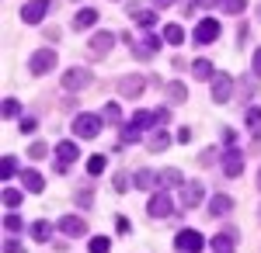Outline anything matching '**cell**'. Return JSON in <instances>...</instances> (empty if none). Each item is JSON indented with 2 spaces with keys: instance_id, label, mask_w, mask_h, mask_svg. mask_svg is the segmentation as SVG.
<instances>
[{
  "instance_id": "obj_1",
  "label": "cell",
  "mask_w": 261,
  "mask_h": 253,
  "mask_svg": "<svg viewBox=\"0 0 261 253\" xmlns=\"http://www.w3.org/2000/svg\"><path fill=\"white\" fill-rule=\"evenodd\" d=\"M91 83H94V73H91L87 66H70V70L63 73V90H70V94H73V90H87Z\"/></svg>"
},
{
  "instance_id": "obj_2",
  "label": "cell",
  "mask_w": 261,
  "mask_h": 253,
  "mask_svg": "<svg viewBox=\"0 0 261 253\" xmlns=\"http://www.w3.org/2000/svg\"><path fill=\"white\" fill-rule=\"evenodd\" d=\"M101 125H105V118H101V115H77L70 129H73V136H77V139H98Z\"/></svg>"
},
{
  "instance_id": "obj_3",
  "label": "cell",
  "mask_w": 261,
  "mask_h": 253,
  "mask_svg": "<svg viewBox=\"0 0 261 253\" xmlns=\"http://www.w3.org/2000/svg\"><path fill=\"white\" fill-rule=\"evenodd\" d=\"M56 62H60L56 49H35V52H32V59H28V70L42 77V73H53V70H56Z\"/></svg>"
},
{
  "instance_id": "obj_4",
  "label": "cell",
  "mask_w": 261,
  "mask_h": 253,
  "mask_svg": "<svg viewBox=\"0 0 261 253\" xmlns=\"http://www.w3.org/2000/svg\"><path fill=\"white\" fill-rule=\"evenodd\" d=\"M220 35H223V24L216 18H202L195 24V31H192V39L199 42V45H209V42H216Z\"/></svg>"
},
{
  "instance_id": "obj_5",
  "label": "cell",
  "mask_w": 261,
  "mask_h": 253,
  "mask_svg": "<svg viewBox=\"0 0 261 253\" xmlns=\"http://www.w3.org/2000/svg\"><path fill=\"white\" fill-rule=\"evenodd\" d=\"M202 246H205V239H202V233H195V229H181V233L174 236V250L178 253H199Z\"/></svg>"
},
{
  "instance_id": "obj_6",
  "label": "cell",
  "mask_w": 261,
  "mask_h": 253,
  "mask_svg": "<svg viewBox=\"0 0 261 253\" xmlns=\"http://www.w3.org/2000/svg\"><path fill=\"white\" fill-rule=\"evenodd\" d=\"M112 45H115V35H112V31H94L91 42H87V56H91V59L108 56V52H112Z\"/></svg>"
},
{
  "instance_id": "obj_7",
  "label": "cell",
  "mask_w": 261,
  "mask_h": 253,
  "mask_svg": "<svg viewBox=\"0 0 261 253\" xmlns=\"http://www.w3.org/2000/svg\"><path fill=\"white\" fill-rule=\"evenodd\" d=\"M49 0H28V4H21V21L24 24H39L42 18H49Z\"/></svg>"
},
{
  "instance_id": "obj_8",
  "label": "cell",
  "mask_w": 261,
  "mask_h": 253,
  "mask_svg": "<svg viewBox=\"0 0 261 253\" xmlns=\"http://www.w3.org/2000/svg\"><path fill=\"white\" fill-rule=\"evenodd\" d=\"M244 163H247V156H244L241 149H233V146L220 156V167H223V174H226V177H241L244 174Z\"/></svg>"
},
{
  "instance_id": "obj_9",
  "label": "cell",
  "mask_w": 261,
  "mask_h": 253,
  "mask_svg": "<svg viewBox=\"0 0 261 253\" xmlns=\"http://www.w3.org/2000/svg\"><path fill=\"white\" fill-rule=\"evenodd\" d=\"M56 170H66L70 163H77V156H81V149H77V142L73 139H63V142H56Z\"/></svg>"
},
{
  "instance_id": "obj_10",
  "label": "cell",
  "mask_w": 261,
  "mask_h": 253,
  "mask_svg": "<svg viewBox=\"0 0 261 253\" xmlns=\"http://www.w3.org/2000/svg\"><path fill=\"white\" fill-rule=\"evenodd\" d=\"M129 49H133V59H140V62H146V59H153L157 52H161V39H157V35H146V39L133 42Z\"/></svg>"
},
{
  "instance_id": "obj_11",
  "label": "cell",
  "mask_w": 261,
  "mask_h": 253,
  "mask_svg": "<svg viewBox=\"0 0 261 253\" xmlns=\"http://www.w3.org/2000/svg\"><path fill=\"white\" fill-rule=\"evenodd\" d=\"M209 90H213V101H216V104H226L230 94H233V80H230V73H216V77L209 80Z\"/></svg>"
},
{
  "instance_id": "obj_12",
  "label": "cell",
  "mask_w": 261,
  "mask_h": 253,
  "mask_svg": "<svg viewBox=\"0 0 261 253\" xmlns=\"http://www.w3.org/2000/svg\"><path fill=\"white\" fill-rule=\"evenodd\" d=\"M146 212L153 215V218H167V215L174 212V201H171V195H167V191H157V195L150 198Z\"/></svg>"
},
{
  "instance_id": "obj_13",
  "label": "cell",
  "mask_w": 261,
  "mask_h": 253,
  "mask_svg": "<svg viewBox=\"0 0 261 253\" xmlns=\"http://www.w3.org/2000/svg\"><path fill=\"white\" fill-rule=\"evenodd\" d=\"M205 195V187H202V180H185V187H181V205L185 208H195Z\"/></svg>"
},
{
  "instance_id": "obj_14",
  "label": "cell",
  "mask_w": 261,
  "mask_h": 253,
  "mask_svg": "<svg viewBox=\"0 0 261 253\" xmlns=\"http://www.w3.org/2000/svg\"><path fill=\"white\" fill-rule=\"evenodd\" d=\"M60 229L66 236H73V239H77V236H87V222H84L81 215H63V218H60Z\"/></svg>"
},
{
  "instance_id": "obj_15",
  "label": "cell",
  "mask_w": 261,
  "mask_h": 253,
  "mask_svg": "<svg viewBox=\"0 0 261 253\" xmlns=\"http://www.w3.org/2000/svg\"><path fill=\"white\" fill-rule=\"evenodd\" d=\"M21 184H24V191H32V195H42L45 191V177L39 174V170H21Z\"/></svg>"
},
{
  "instance_id": "obj_16",
  "label": "cell",
  "mask_w": 261,
  "mask_h": 253,
  "mask_svg": "<svg viewBox=\"0 0 261 253\" xmlns=\"http://www.w3.org/2000/svg\"><path fill=\"white\" fill-rule=\"evenodd\" d=\"M119 94H122L125 101H136V98L143 94V80H140V77H122V80H119Z\"/></svg>"
},
{
  "instance_id": "obj_17",
  "label": "cell",
  "mask_w": 261,
  "mask_h": 253,
  "mask_svg": "<svg viewBox=\"0 0 261 253\" xmlns=\"http://www.w3.org/2000/svg\"><path fill=\"white\" fill-rule=\"evenodd\" d=\"M230 212H233V198H230V195H213V198H209V215H213V218L230 215Z\"/></svg>"
},
{
  "instance_id": "obj_18",
  "label": "cell",
  "mask_w": 261,
  "mask_h": 253,
  "mask_svg": "<svg viewBox=\"0 0 261 253\" xmlns=\"http://www.w3.org/2000/svg\"><path fill=\"white\" fill-rule=\"evenodd\" d=\"M157 184H161V191H171V187H185V177H181V170L167 167V170L157 174Z\"/></svg>"
},
{
  "instance_id": "obj_19",
  "label": "cell",
  "mask_w": 261,
  "mask_h": 253,
  "mask_svg": "<svg viewBox=\"0 0 261 253\" xmlns=\"http://www.w3.org/2000/svg\"><path fill=\"white\" fill-rule=\"evenodd\" d=\"M94 24H98V11H94V7H81L77 18H73V31H87V28H94Z\"/></svg>"
},
{
  "instance_id": "obj_20",
  "label": "cell",
  "mask_w": 261,
  "mask_h": 253,
  "mask_svg": "<svg viewBox=\"0 0 261 253\" xmlns=\"http://www.w3.org/2000/svg\"><path fill=\"white\" fill-rule=\"evenodd\" d=\"M133 187H140V191L161 187V184H157V170H146V167H143V170H136V174H133Z\"/></svg>"
},
{
  "instance_id": "obj_21",
  "label": "cell",
  "mask_w": 261,
  "mask_h": 253,
  "mask_svg": "<svg viewBox=\"0 0 261 253\" xmlns=\"http://www.w3.org/2000/svg\"><path fill=\"white\" fill-rule=\"evenodd\" d=\"M209 246H213V253H233L237 250V243H233V233H220L209 239Z\"/></svg>"
},
{
  "instance_id": "obj_22",
  "label": "cell",
  "mask_w": 261,
  "mask_h": 253,
  "mask_svg": "<svg viewBox=\"0 0 261 253\" xmlns=\"http://www.w3.org/2000/svg\"><path fill=\"white\" fill-rule=\"evenodd\" d=\"M167 146H171V136H167L164 129H153V136L146 139V149H150V153H164Z\"/></svg>"
},
{
  "instance_id": "obj_23",
  "label": "cell",
  "mask_w": 261,
  "mask_h": 253,
  "mask_svg": "<svg viewBox=\"0 0 261 253\" xmlns=\"http://www.w3.org/2000/svg\"><path fill=\"white\" fill-rule=\"evenodd\" d=\"M164 94H167V101H171V104H185V101H188V87L174 80V83H167V87H164Z\"/></svg>"
},
{
  "instance_id": "obj_24",
  "label": "cell",
  "mask_w": 261,
  "mask_h": 253,
  "mask_svg": "<svg viewBox=\"0 0 261 253\" xmlns=\"http://www.w3.org/2000/svg\"><path fill=\"white\" fill-rule=\"evenodd\" d=\"M244 129H247L254 139L261 136V108H247V115H244Z\"/></svg>"
},
{
  "instance_id": "obj_25",
  "label": "cell",
  "mask_w": 261,
  "mask_h": 253,
  "mask_svg": "<svg viewBox=\"0 0 261 253\" xmlns=\"http://www.w3.org/2000/svg\"><path fill=\"white\" fill-rule=\"evenodd\" d=\"M18 156H11V153H4V160H0V177L4 180H11V177H18Z\"/></svg>"
},
{
  "instance_id": "obj_26",
  "label": "cell",
  "mask_w": 261,
  "mask_h": 253,
  "mask_svg": "<svg viewBox=\"0 0 261 253\" xmlns=\"http://www.w3.org/2000/svg\"><path fill=\"white\" fill-rule=\"evenodd\" d=\"M192 77L195 80H213L216 77V73H213V62H209V59H195V62H192Z\"/></svg>"
},
{
  "instance_id": "obj_27",
  "label": "cell",
  "mask_w": 261,
  "mask_h": 253,
  "mask_svg": "<svg viewBox=\"0 0 261 253\" xmlns=\"http://www.w3.org/2000/svg\"><path fill=\"white\" fill-rule=\"evenodd\" d=\"M129 18L136 21L140 28H153V21H157V14H153V11H146V7H136V11H129Z\"/></svg>"
},
{
  "instance_id": "obj_28",
  "label": "cell",
  "mask_w": 261,
  "mask_h": 253,
  "mask_svg": "<svg viewBox=\"0 0 261 253\" xmlns=\"http://www.w3.org/2000/svg\"><path fill=\"white\" fill-rule=\"evenodd\" d=\"M247 0H216V11L220 14H244Z\"/></svg>"
},
{
  "instance_id": "obj_29",
  "label": "cell",
  "mask_w": 261,
  "mask_h": 253,
  "mask_svg": "<svg viewBox=\"0 0 261 253\" xmlns=\"http://www.w3.org/2000/svg\"><path fill=\"white\" fill-rule=\"evenodd\" d=\"M101 118H105L108 125H122V108L115 104V101H108V104L101 108Z\"/></svg>"
},
{
  "instance_id": "obj_30",
  "label": "cell",
  "mask_w": 261,
  "mask_h": 253,
  "mask_svg": "<svg viewBox=\"0 0 261 253\" xmlns=\"http://www.w3.org/2000/svg\"><path fill=\"white\" fill-rule=\"evenodd\" d=\"M164 42L167 45H181L185 42V28L181 24H164Z\"/></svg>"
},
{
  "instance_id": "obj_31",
  "label": "cell",
  "mask_w": 261,
  "mask_h": 253,
  "mask_svg": "<svg viewBox=\"0 0 261 253\" xmlns=\"http://www.w3.org/2000/svg\"><path fill=\"white\" fill-rule=\"evenodd\" d=\"M129 125H133V129H150V125H153V129H157V121H153V111H136V115L129 118Z\"/></svg>"
},
{
  "instance_id": "obj_32",
  "label": "cell",
  "mask_w": 261,
  "mask_h": 253,
  "mask_svg": "<svg viewBox=\"0 0 261 253\" xmlns=\"http://www.w3.org/2000/svg\"><path fill=\"white\" fill-rule=\"evenodd\" d=\"M105 167H108V156H105V153H94L91 160H87V174H91V177L105 174Z\"/></svg>"
},
{
  "instance_id": "obj_33",
  "label": "cell",
  "mask_w": 261,
  "mask_h": 253,
  "mask_svg": "<svg viewBox=\"0 0 261 253\" xmlns=\"http://www.w3.org/2000/svg\"><path fill=\"white\" fill-rule=\"evenodd\" d=\"M21 191L18 187H4V195H0V201H4V208H21Z\"/></svg>"
},
{
  "instance_id": "obj_34",
  "label": "cell",
  "mask_w": 261,
  "mask_h": 253,
  "mask_svg": "<svg viewBox=\"0 0 261 253\" xmlns=\"http://www.w3.org/2000/svg\"><path fill=\"white\" fill-rule=\"evenodd\" d=\"M87 250L91 253H112V239H108V236H94V239L87 243Z\"/></svg>"
},
{
  "instance_id": "obj_35",
  "label": "cell",
  "mask_w": 261,
  "mask_h": 253,
  "mask_svg": "<svg viewBox=\"0 0 261 253\" xmlns=\"http://www.w3.org/2000/svg\"><path fill=\"white\" fill-rule=\"evenodd\" d=\"M32 236H35V239H42V243H49V236H53V226H49L45 218H39V222L32 226Z\"/></svg>"
},
{
  "instance_id": "obj_36",
  "label": "cell",
  "mask_w": 261,
  "mask_h": 253,
  "mask_svg": "<svg viewBox=\"0 0 261 253\" xmlns=\"http://www.w3.org/2000/svg\"><path fill=\"white\" fill-rule=\"evenodd\" d=\"M4 229H7V233H21V229H24V222H21V215L7 212V215H4Z\"/></svg>"
},
{
  "instance_id": "obj_37",
  "label": "cell",
  "mask_w": 261,
  "mask_h": 253,
  "mask_svg": "<svg viewBox=\"0 0 261 253\" xmlns=\"http://www.w3.org/2000/svg\"><path fill=\"white\" fill-rule=\"evenodd\" d=\"M18 129H21V136H35V129H39V121H35L32 115H24V118L18 121Z\"/></svg>"
},
{
  "instance_id": "obj_38",
  "label": "cell",
  "mask_w": 261,
  "mask_h": 253,
  "mask_svg": "<svg viewBox=\"0 0 261 253\" xmlns=\"http://www.w3.org/2000/svg\"><path fill=\"white\" fill-rule=\"evenodd\" d=\"M18 115H21L18 98H4V118H18Z\"/></svg>"
},
{
  "instance_id": "obj_39",
  "label": "cell",
  "mask_w": 261,
  "mask_h": 253,
  "mask_svg": "<svg viewBox=\"0 0 261 253\" xmlns=\"http://www.w3.org/2000/svg\"><path fill=\"white\" fill-rule=\"evenodd\" d=\"M220 149H213V146H209V149H202V156H199V163L202 167H213V163H216V160H220Z\"/></svg>"
},
{
  "instance_id": "obj_40",
  "label": "cell",
  "mask_w": 261,
  "mask_h": 253,
  "mask_svg": "<svg viewBox=\"0 0 261 253\" xmlns=\"http://www.w3.org/2000/svg\"><path fill=\"white\" fill-rule=\"evenodd\" d=\"M91 201H94V191H91V187H81V191H77V205H81V208H91Z\"/></svg>"
},
{
  "instance_id": "obj_41",
  "label": "cell",
  "mask_w": 261,
  "mask_h": 253,
  "mask_svg": "<svg viewBox=\"0 0 261 253\" xmlns=\"http://www.w3.org/2000/svg\"><path fill=\"white\" fill-rule=\"evenodd\" d=\"M140 129H133V125H129V121H125V129H122V142H140Z\"/></svg>"
},
{
  "instance_id": "obj_42",
  "label": "cell",
  "mask_w": 261,
  "mask_h": 253,
  "mask_svg": "<svg viewBox=\"0 0 261 253\" xmlns=\"http://www.w3.org/2000/svg\"><path fill=\"white\" fill-rule=\"evenodd\" d=\"M45 153H49V146H45V142H32V149H28L32 160H45Z\"/></svg>"
},
{
  "instance_id": "obj_43",
  "label": "cell",
  "mask_w": 261,
  "mask_h": 253,
  "mask_svg": "<svg viewBox=\"0 0 261 253\" xmlns=\"http://www.w3.org/2000/svg\"><path fill=\"white\" fill-rule=\"evenodd\" d=\"M153 121H157V129L167 125V121H171V108H157V111H153Z\"/></svg>"
},
{
  "instance_id": "obj_44",
  "label": "cell",
  "mask_w": 261,
  "mask_h": 253,
  "mask_svg": "<svg viewBox=\"0 0 261 253\" xmlns=\"http://www.w3.org/2000/svg\"><path fill=\"white\" fill-rule=\"evenodd\" d=\"M115 191H119V195L129 191V174H115Z\"/></svg>"
},
{
  "instance_id": "obj_45",
  "label": "cell",
  "mask_w": 261,
  "mask_h": 253,
  "mask_svg": "<svg viewBox=\"0 0 261 253\" xmlns=\"http://www.w3.org/2000/svg\"><path fill=\"white\" fill-rule=\"evenodd\" d=\"M4 253H24V246L18 239H4Z\"/></svg>"
},
{
  "instance_id": "obj_46",
  "label": "cell",
  "mask_w": 261,
  "mask_h": 253,
  "mask_svg": "<svg viewBox=\"0 0 261 253\" xmlns=\"http://www.w3.org/2000/svg\"><path fill=\"white\" fill-rule=\"evenodd\" d=\"M241 94H244V98H251V94H254V80H251V77L241 80Z\"/></svg>"
},
{
  "instance_id": "obj_47",
  "label": "cell",
  "mask_w": 261,
  "mask_h": 253,
  "mask_svg": "<svg viewBox=\"0 0 261 253\" xmlns=\"http://www.w3.org/2000/svg\"><path fill=\"white\" fill-rule=\"evenodd\" d=\"M223 142H226V149H230V146L237 142V132H233V129H223Z\"/></svg>"
},
{
  "instance_id": "obj_48",
  "label": "cell",
  "mask_w": 261,
  "mask_h": 253,
  "mask_svg": "<svg viewBox=\"0 0 261 253\" xmlns=\"http://www.w3.org/2000/svg\"><path fill=\"white\" fill-rule=\"evenodd\" d=\"M254 77L261 80V49H254Z\"/></svg>"
},
{
  "instance_id": "obj_49",
  "label": "cell",
  "mask_w": 261,
  "mask_h": 253,
  "mask_svg": "<svg viewBox=\"0 0 261 253\" xmlns=\"http://www.w3.org/2000/svg\"><path fill=\"white\" fill-rule=\"evenodd\" d=\"M178 142H192V129H178Z\"/></svg>"
},
{
  "instance_id": "obj_50",
  "label": "cell",
  "mask_w": 261,
  "mask_h": 253,
  "mask_svg": "<svg viewBox=\"0 0 261 253\" xmlns=\"http://www.w3.org/2000/svg\"><path fill=\"white\" fill-rule=\"evenodd\" d=\"M195 7H216V0H192Z\"/></svg>"
},
{
  "instance_id": "obj_51",
  "label": "cell",
  "mask_w": 261,
  "mask_h": 253,
  "mask_svg": "<svg viewBox=\"0 0 261 253\" xmlns=\"http://www.w3.org/2000/svg\"><path fill=\"white\" fill-rule=\"evenodd\" d=\"M174 0H153V7H171Z\"/></svg>"
},
{
  "instance_id": "obj_52",
  "label": "cell",
  "mask_w": 261,
  "mask_h": 253,
  "mask_svg": "<svg viewBox=\"0 0 261 253\" xmlns=\"http://www.w3.org/2000/svg\"><path fill=\"white\" fill-rule=\"evenodd\" d=\"M258 187H261V170H258Z\"/></svg>"
},
{
  "instance_id": "obj_53",
  "label": "cell",
  "mask_w": 261,
  "mask_h": 253,
  "mask_svg": "<svg viewBox=\"0 0 261 253\" xmlns=\"http://www.w3.org/2000/svg\"><path fill=\"white\" fill-rule=\"evenodd\" d=\"M258 18H261V7H258Z\"/></svg>"
},
{
  "instance_id": "obj_54",
  "label": "cell",
  "mask_w": 261,
  "mask_h": 253,
  "mask_svg": "<svg viewBox=\"0 0 261 253\" xmlns=\"http://www.w3.org/2000/svg\"><path fill=\"white\" fill-rule=\"evenodd\" d=\"M258 218H261V208H258Z\"/></svg>"
}]
</instances>
